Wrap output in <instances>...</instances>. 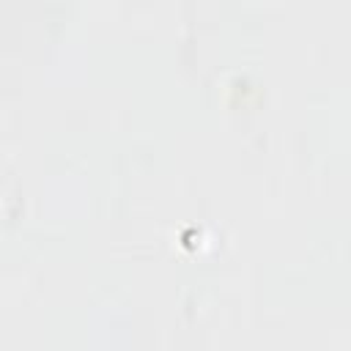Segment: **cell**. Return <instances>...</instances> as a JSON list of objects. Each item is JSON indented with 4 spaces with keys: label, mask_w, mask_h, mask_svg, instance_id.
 I'll return each instance as SVG.
<instances>
[]
</instances>
